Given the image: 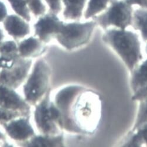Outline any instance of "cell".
<instances>
[{"label": "cell", "instance_id": "8fae6325", "mask_svg": "<svg viewBox=\"0 0 147 147\" xmlns=\"http://www.w3.org/2000/svg\"><path fill=\"white\" fill-rule=\"evenodd\" d=\"M4 27L8 34L16 40L23 38L30 33L28 23L16 15L7 16L4 21Z\"/></svg>", "mask_w": 147, "mask_h": 147}, {"label": "cell", "instance_id": "4316f807", "mask_svg": "<svg viewBox=\"0 0 147 147\" xmlns=\"http://www.w3.org/2000/svg\"><path fill=\"white\" fill-rule=\"evenodd\" d=\"M130 5H138L141 8L147 9V0H123Z\"/></svg>", "mask_w": 147, "mask_h": 147}, {"label": "cell", "instance_id": "30bf717a", "mask_svg": "<svg viewBox=\"0 0 147 147\" xmlns=\"http://www.w3.org/2000/svg\"><path fill=\"white\" fill-rule=\"evenodd\" d=\"M29 118L30 117H20L19 119H13L3 126L11 139L21 144L28 141L36 135L29 123Z\"/></svg>", "mask_w": 147, "mask_h": 147}, {"label": "cell", "instance_id": "4dcf8cb0", "mask_svg": "<svg viewBox=\"0 0 147 147\" xmlns=\"http://www.w3.org/2000/svg\"><path fill=\"white\" fill-rule=\"evenodd\" d=\"M146 53H147V44H146Z\"/></svg>", "mask_w": 147, "mask_h": 147}, {"label": "cell", "instance_id": "7a4b0ae2", "mask_svg": "<svg viewBox=\"0 0 147 147\" xmlns=\"http://www.w3.org/2000/svg\"><path fill=\"white\" fill-rule=\"evenodd\" d=\"M102 40L120 56L131 72L142 59L141 43L133 32L118 28L106 29Z\"/></svg>", "mask_w": 147, "mask_h": 147}, {"label": "cell", "instance_id": "277c9868", "mask_svg": "<svg viewBox=\"0 0 147 147\" xmlns=\"http://www.w3.org/2000/svg\"><path fill=\"white\" fill-rule=\"evenodd\" d=\"M51 89L35 105L34 120L38 131L43 135L55 136L62 133L59 126L60 113L51 100Z\"/></svg>", "mask_w": 147, "mask_h": 147}, {"label": "cell", "instance_id": "1f68e13d", "mask_svg": "<svg viewBox=\"0 0 147 147\" xmlns=\"http://www.w3.org/2000/svg\"><path fill=\"white\" fill-rule=\"evenodd\" d=\"M0 68H1V67H0Z\"/></svg>", "mask_w": 147, "mask_h": 147}, {"label": "cell", "instance_id": "83f0119b", "mask_svg": "<svg viewBox=\"0 0 147 147\" xmlns=\"http://www.w3.org/2000/svg\"><path fill=\"white\" fill-rule=\"evenodd\" d=\"M7 17V9L5 4L0 1V22L4 21Z\"/></svg>", "mask_w": 147, "mask_h": 147}, {"label": "cell", "instance_id": "e0dca14e", "mask_svg": "<svg viewBox=\"0 0 147 147\" xmlns=\"http://www.w3.org/2000/svg\"><path fill=\"white\" fill-rule=\"evenodd\" d=\"M132 26L141 32L144 41H147V9L140 8L133 11Z\"/></svg>", "mask_w": 147, "mask_h": 147}, {"label": "cell", "instance_id": "8992f818", "mask_svg": "<svg viewBox=\"0 0 147 147\" xmlns=\"http://www.w3.org/2000/svg\"><path fill=\"white\" fill-rule=\"evenodd\" d=\"M110 4L105 12L93 18L97 25L106 30L111 26L125 29L132 25L133 13L132 5L123 0H110Z\"/></svg>", "mask_w": 147, "mask_h": 147}, {"label": "cell", "instance_id": "f546056e", "mask_svg": "<svg viewBox=\"0 0 147 147\" xmlns=\"http://www.w3.org/2000/svg\"><path fill=\"white\" fill-rule=\"evenodd\" d=\"M4 36L3 32L1 29H0V45H1V43H2V41L4 39Z\"/></svg>", "mask_w": 147, "mask_h": 147}, {"label": "cell", "instance_id": "5bb4252c", "mask_svg": "<svg viewBox=\"0 0 147 147\" xmlns=\"http://www.w3.org/2000/svg\"><path fill=\"white\" fill-rule=\"evenodd\" d=\"M20 57L18 45L16 42L7 40L0 45V67H11L17 59Z\"/></svg>", "mask_w": 147, "mask_h": 147}, {"label": "cell", "instance_id": "7c38bea8", "mask_svg": "<svg viewBox=\"0 0 147 147\" xmlns=\"http://www.w3.org/2000/svg\"><path fill=\"white\" fill-rule=\"evenodd\" d=\"M45 43L39 38L32 36L24 39L18 46L19 55L23 58L37 57L47 51Z\"/></svg>", "mask_w": 147, "mask_h": 147}, {"label": "cell", "instance_id": "52a82bcc", "mask_svg": "<svg viewBox=\"0 0 147 147\" xmlns=\"http://www.w3.org/2000/svg\"><path fill=\"white\" fill-rule=\"evenodd\" d=\"M32 60L19 57L9 68H2L0 71V84L16 89L26 78L32 65Z\"/></svg>", "mask_w": 147, "mask_h": 147}, {"label": "cell", "instance_id": "2e32d148", "mask_svg": "<svg viewBox=\"0 0 147 147\" xmlns=\"http://www.w3.org/2000/svg\"><path fill=\"white\" fill-rule=\"evenodd\" d=\"M131 87L135 93L147 85V59L141 65H137L131 71Z\"/></svg>", "mask_w": 147, "mask_h": 147}, {"label": "cell", "instance_id": "5b68a950", "mask_svg": "<svg viewBox=\"0 0 147 147\" xmlns=\"http://www.w3.org/2000/svg\"><path fill=\"white\" fill-rule=\"evenodd\" d=\"M96 26L94 20L86 22H63L55 38L62 47L71 51L89 42Z\"/></svg>", "mask_w": 147, "mask_h": 147}, {"label": "cell", "instance_id": "9c48e42d", "mask_svg": "<svg viewBox=\"0 0 147 147\" xmlns=\"http://www.w3.org/2000/svg\"><path fill=\"white\" fill-rule=\"evenodd\" d=\"M63 24L56 14L49 12L40 17L34 25L35 36H38L44 43H48L56 38Z\"/></svg>", "mask_w": 147, "mask_h": 147}, {"label": "cell", "instance_id": "cb8c5ba5", "mask_svg": "<svg viewBox=\"0 0 147 147\" xmlns=\"http://www.w3.org/2000/svg\"><path fill=\"white\" fill-rule=\"evenodd\" d=\"M49 7V11L51 13L57 14L62 9L61 0H45Z\"/></svg>", "mask_w": 147, "mask_h": 147}, {"label": "cell", "instance_id": "d6986e66", "mask_svg": "<svg viewBox=\"0 0 147 147\" xmlns=\"http://www.w3.org/2000/svg\"><path fill=\"white\" fill-rule=\"evenodd\" d=\"M12 8L19 16L29 22L31 21V16L29 9L25 0H8Z\"/></svg>", "mask_w": 147, "mask_h": 147}, {"label": "cell", "instance_id": "6da1fadb", "mask_svg": "<svg viewBox=\"0 0 147 147\" xmlns=\"http://www.w3.org/2000/svg\"><path fill=\"white\" fill-rule=\"evenodd\" d=\"M55 104L60 113L62 130L83 135H93L101 120L100 94L80 85H69L59 91Z\"/></svg>", "mask_w": 147, "mask_h": 147}, {"label": "cell", "instance_id": "484cf974", "mask_svg": "<svg viewBox=\"0 0 147 147\" xmlns=\"http://www.w3.org/2000/svg\"><path fill=\"white\" fill-rule=\"evenodd\" d=\"M135 131H137L140 134L144 142V144L147 146V123L143 124Z\"/></svg>", "mask_w": 147, "mask_h": 147}, {"label": "cell", "instance_id": "ac0fdd59", "mask_svg": "<svg viewBox=\"0 0 147 147\" xmlns=\"http://www.w3.org/2000/svg\"><path fill=\"white\" fill-rule=\"evenodd\" d=\"M110 0H89L84 17L86 20L93 18L94 17L107 8Z\"/></svg>", "mask_w": 147, "mask_h": 147}, {"label": "cell", "instance_id": "44dd1931", "mask_svg": "<svg viewBox=\"0 0 147 147\" xmlns=\"http://www.w3.org/2000/svg\"><path fill=\"white\" fill-rule=\"evenodd\" d=\"M144 144V142L137 131L133 132L129 131L128 134L124 142L122 144L123 146H132V147H139Z\"/></svg>", "mask_w": 147, "mask_h": 147}, {"label": "cell", "instance_id": "603a6c76", "mask_svg": "<svg viewBox=\"0 0 147 147\" xmlns=\"http://www.w3.org/2000/svg\"><path fill=\"white\" fill-rule=\"evenodd\" d=\"M20 117L22 116L19 113L8 110L0 106V125H3L5 123Z\"/></svg>", "mask_w": 147, "mask_h": 147}, {"label": "cell", "instance_id": "d4e9b609", "mask_svg": "<svg viewBox=\"0 0 147 147\" xmlns=\"http://www.w3.org/2000/svg\"><path fill=\"white\" fill-rule=\"evenodd\" d=\"M145 98H147V85L134 93V95L132 97V100L139 101Z\"/></svg>", "mask_w": 147, "mask_h": 147}, {"label": "cell", "instance_id": "3957f363", "mask_svg": "<svg viewBox=\"0 0 147 147\" xmlns=\"http://www.w3.org/2000/svg\"><path fill=\"white\" fill-rule=\"evenodd\" d=\"M51 69L43 59L37 61L26 83L24 86L25 100L29 105L35 106L50 89Z\"/></svg>", "mask_w": 147, "mask_h": 147}, {"label": "cell", "instance_id": "4fadbf2b", "mask_svg": "<svg viewBox=\"0 0 147 147\" xmlns=\"http://www.w3.org/2000/svg\"><path fill=\"white\" fill-rule=\"evenodd\" d=\"M19 145L31 147H61L65 146V138L63 133L55 136L35 135L30 140Z\"/></svg>", "mask_w": 147, "mask_h": 147}, {"label": "cell", "instance_id": "ffe728a7", "mask_svg": "<svg viewBox=\"0 0 147 147\" xmlns=\"http://www.w3.org/2000/svg\"><path fill=\"white\" fill-rule=\"evenodd\" d=\"M139 107L137 119L133 128L130 131H134L143 124L147 123V98L139 101Z\"/></svg>", "mask_w": 147, "mask_h": 147}, {"label": "cell", "instance_id": "ba28073f", "mask_svg": "<svg viewBox=\"0 0 147 147\" xmlns=\"http://www.w3.org/2000/svg\"><path fill=\"white\" fill-rule=\"evenodd\" d=\"M0 106L19 113L22 117H30L31 107L14 89L0 84Z\"/></svg>", "mask_w": 147, "mask_h": 147}, {"label": "cell", "instance_id": "9a60e30c", "mask_svg": "<svg viewBox=\"0 0 147 147\" xmlns=\"http://www.w3.org/2000/svg\"><path fill=\"white\" fill-rule=\"evenodd\" d=\"M65 5L63 17L65 20L79 21L83 16L86 0H62Z\"/></svg>", "mask_w": 147, "mask_h": 147}, {"label": "cell", "instance_id": "7402d4cb", "mask_svg": "<svg viewBox=\"0 0 147 147\" xmlns=\"http://www.w3.org/2000/svg\"><path fill=\"white\" fill-rule=\"evenodd\" d=\"M29 9L35 16H42L46 11V7L42 0H25Z\"/></svg>", "mask_w": 147, "mask_h": 147}, {"label": "cell", "instance_id": "f1b7e54d", "mask_svg": "<svg viewBox=\"0 0 147 147\" xmlns=\"http://www.w3.org/2000/svg\"><path fill=\"white\" fill-rule=\"evenodd\" d=\"M3 142L4 144L6 142V136L5 134H4L0 131V142Z\"/></svg>", "mask_w": 147, "mask_h": 147}]
</instances>
